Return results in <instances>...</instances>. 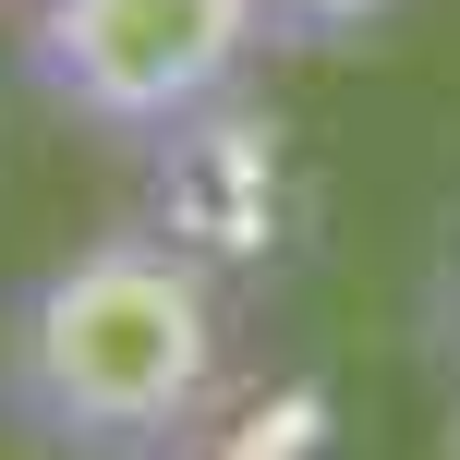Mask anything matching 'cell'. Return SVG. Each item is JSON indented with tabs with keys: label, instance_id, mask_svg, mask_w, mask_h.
I'll return each instance as SVG.
<instances>
[{
	"label": "cell",
	"instance_id": "cell-1",
	"mask_svg": "<svg viewBox=\"0 0 460 460\" xmlns=\"http://www.w3.org/2000/svg\"><path fill=\"white\" fill-rule=\"evenodd\" d=\"M230 400V279L182 230L121 218L0 303V412L49 460H182Z\"/></svg>",
	"mask_w": 460,
	"mask_h": 460
},
{
	"label": "cell",
	"instance_id": "cell-2",
	"mask_svg": "<svg viewBox=\"0 0 460 460\" xmlns=\"http://www.w3.org/2000/svg\"><path fill=\"white\" fill-rule=\"evenodd\" d=\"M254 61H267V13L254 0H24L13 13L24 97L61 110L73 134L121 146V158L170 146L218 97H243Z\"/></svg>",
	"mask_w": 460,
	"mask_h": 460
},
{
	"label": "cell",
	"instance_id": "cell-3",
	"mask_svg": "<svg viewBox=\"0 0 460 460\" xmlns=\"http://www.w3.org/2000/svg\"><path fill=\"white\" fill-rule=\"evenodd\" d=\"M146 158H158V230H182L218 279L267 267L303 230V170H291V146H279V121L254 110V85L218 97L207 121H182L170 146H146Z\"/></svg>",
	"mask_w": 460,
	"mask_h": 460
},
{
	"label": "cell",
	"instance_id": "cell-4",
	"mask_svg": "<svg viewBox=\"0 0 460 460\" xmlns=\"http://www.w3.org/2000/svg\"><path fill=\"white\" fill-rule=\"evenodd\" d=\"M182 460H327V412H315V400H267L254 424H230V437H194Z\"/></svg>",
	"mask_w": 460,
	"mask_h": 460
},
{
	"label": "cell",
	"instance_id": "cell-5",
	"mask_svg": "<svg viewBox=\"0 0 460 460\" xmlns=\"http://www.w3.org/2000/svg\"><path fill=\"white\" fill-rule=\"evenodd\" d=\"M267 13V49H351L400 13V0H254Z\"/></svg>",
	"mask_w": 460,
	"mask_h": 460
},
{
	"label": "cell",
	"instance_id": "cell-6",
	"mask_svg": "<svg viewBox=\"0 0 460 460\" xmlns=\"http://www.w3.org/2000/svg\"><path fill=\"white\" fill-rule=\"evenodd\" d=\"M448 327H460V279H448Z\"/></svg>",
	"mask_w": 460,
	"mask_h": 460
},
{
	"label": "cell",
	"instance_id": "cell-7",
	"mask_svg": "<svg viewBox=\"0 0 460 460\" xmlns=\"http://www.w3.org/2000/svg\"><path fill=\"white\" fill-rule=\"evenodd\" d=\"M0 13H24V0H0Z\"/></svg>",
	"mask_w": 460,
	"mask_h": 460
}]
</instances>
